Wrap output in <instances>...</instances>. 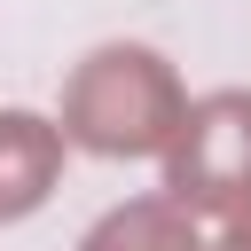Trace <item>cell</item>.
Returning <instances> with one entry per match:
<instances>
[{"label": "cell", "mask_w": 251, "mask_h": 251, "mask_svg": "<svg viewBox=\"0 0 251 251\" xmlns=\"http://www.w3.org/2000/svg\"><path fill=\"white\" fill-rule=\"evenodd\" d=\"M47 173H55V141H47V126L24 118V110H0V220L31 212V204L47 196Z\"/></svg>", "instance_id": "3957f363"}, {"label": "cell", "mask_w": 251, "mask_h": 251, "mask_svg": "<svg viewBox=\"0 0 251 251\" xmlns=\"http://www.w3.org/2000/svg\"><path fill=\"white\" fill-rule=\"evenodd\" d=\"M86 251H204L165 204H133V212H110L94 235H86Z\"/></svg>", "instance_id": "277c9868"}, {"label": "cell", "mask_w": 251, "mask_h": 251, "mask_svg": "<svg viewBox=\"0 0 251 251\" xmlns=\"http://www.w3.org/2000/svg\"><path fill=\"white\" fill-rule=\"evenodd\" d=\"M173 126H180L173 78L141 47H102L71 86V133L86 149H157Z\"/></svg>", "instance_id": "6da1fadb"}, {"label": "cell", "mask_w": 251, "mask_h": 251, "mask_svg": "<svg viewBox=\"0 0 251 251\" xmlns=\"http://www.w3.org/2000/svg\"><path fill=\"white\" fill-rule=\"evenodd\" d=\"M173 196L180 204H243L251 196V94H212V102L180 110Z\"/></svg>", "instance_id": "7a4b0ae2"}, {"label": "cell", "mask_w": 251, "mask_h": 251, "mask_svg": "<svg viewBox=\"0 0 251 251\" xmlns=\"http://www.w3.org/2000/svg\"><path fill=\"white\" fill-rule=\"evenodd\" d=\"M227 251H251V220H235V227H227Z\"/></svg>", "instance_id": "5b68a950"}]
</instances>
